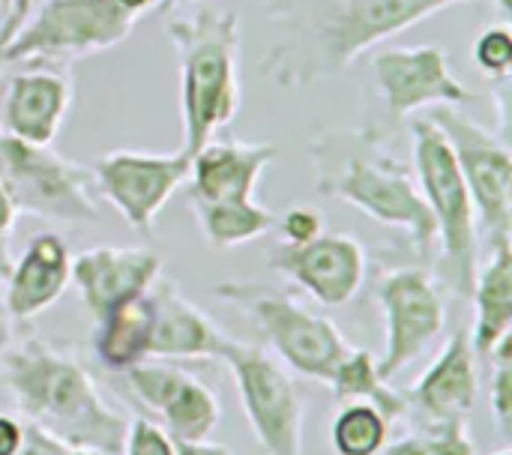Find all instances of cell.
<instances>
[{
	"label": "cell",
	"mask_w": 512,
	"mask_h": 455,
	"mask_svg": "<svg viewBox=\"0 0 512 455\" xmlns=\"http://www.w3.org/2000/svg\"><path fill=\"white\" fill-rule=\"evenodd\" d=\"M480 393L477 357L471 348V336L462 330L453 333L441 357L426 369V375L411 390L417 408L432 423H465L474 411Z\"/></svg>",
	"instance_id": "ffe728a7"
},
{
	"label": "cell",
	"mask_w": 512,
	"mask_h": 455,
	"mask_svg": "<svg viewBox=\"0 0 512 455\" xmlns=\"http://www.w3.org/2000/svg\"><path fill=\"white\" fill-rule=\"evenodd\" d=\"M228 363L240 405L264 455H300L303 399L291 375L261 348L225 336L219 357Z\"/></svg>",
	"instance_id": "30bf717a"
},
{
	"label": "cell",
	"mask_w": 512,
	"mask_h": 455,
	"mask_svg": "<svg viewBox=\"0 0 512 455\" xmlns=\"http://www.w3.org/2000/svg\"><path fill=\"white\" fill-rule=\"evenodd\" d=\"M411 132H414V174L438 225V243L444 249L447 279L462 297H471L477 279V219H474V204L465 177L459 171L453 147L429 117H417L411 123Z\"/></svg>",
	"instance_id": "5b68a950"
},
{
	"label": "cell",
	"mask_w": 512,
	"mask_h": 455,
	"mask_svg": "<svg viewBox=\"0 0 512 455\" xmlns=\"http://www.w3.org/2000/svg\"><path fill=\"white\" fill-rule=\"evenodd\" d=\"M495 455H512L510 450H501V453H495Z\"/></svg>",
	"instance_id": "f35d334b"
},
{
	"label": "cell",
	"mask_w": 512,
	"mask_h": 455,
	"mask_svg": "<svg viewBox=\"0 0 512 455\" xmlns=\"http://www.w3.org/2000/svg\"><path fill=\"white\" fill-rule=\"evenodd\" d=\"M321 306H345L366 279V252L348 234H318L309 243H279L267 261Z\"/></svg>",
	"instance_id": "9a60e30c"
},
{
	"label": "cell",
	"mask_w": 512,
	"mask_h": 455,
	"mask_svg": "<svg viewBox=\"0 0 512 455\" xmlns=\"http://www.w3.org/2000/svg\"><path fill=\"white\" fill-rule=\"evenodd\" d=\"M492 366V414L504 438H510L512 426V333L504 336L486 360Z\"/></svg>",
	"instance_id": "f1b7e54d"
},
{
	"label": "cell",
	"mask_w": 512,
	"mask_h": 455,
	"mask_svg": "<svg viewBox=\"0 0 512 455\" xmlns=\"http://www.w3.org/2000/svg\"><path fill=\"white\" fill-rule=\"evenodd\" d=\"M474 63L492 81H507L512 72V33L507 24L486 27L474 42Z\"/></svg>",
	"instance_id": "83f0119b"
},
{
	"label": "cell",
	"mask_w": 512,
	"mask_h": 455,
	"mask_svg": "<svg viewBox=\"0 0 512 455\" xmlns=\"http://www.w3.org/2000/svg\"><path fill=\"white\" fill-rule=\"evenodd\" d=\"M279 147L237 138H210L189 159V201H246L255 198L261 174L276 162Z\"/></svg>",
	"instance_id": "ac0fdd59"
},
{
	"label": "cell",
	"mask_w": 512,
	"mask_h": 455,
	"mask_svg": "<svg viewBox=\"0 0 512 455\" xmlns=\"http://www.w3.org/2000/svg\"><path fill=\"white\" fill-rule=\"evenodd\" d=\"M282 243H309L324 234V216L312 207H291L282 219H276Z\"/></svg>",
	"instance_id": "4dcf8cb0"
},
{
	"label": "cell",
	"mask_w": 512,
	"mask_h": 455,
	"mask_svg": "<svg viewBox=\"0 0 512 455\" xmlns=\"http://www.w3.org/2000/svg\"><path fill=\"white\" fill-rule=\"evenodd\" d=\"M27 12H30V0H9L3 6V12H0V75L9 69V63H6V45L12 42L15 30L24 24Z\"/></svg>",
	"instance_id": "1f68e13d"
},
{
	"label": "cell",
	"mask_w": 512,
	"mask_h": 455,
	"mask_svg": "<svg viewBox=\"0 0 512 455\" xmlns=\"http://www.w3.org/2000/svg\"><path fill=\"white\" fill-rule=\"evenodd\" d=\"M153 309V333L147 357H174V360H216L225 342V333L192 306L171 282L156 279L147 291Z\"/></svg>",
	"instance_id": "d6986e66"
},
{
	"label": "cell",
	"mask_w": 512,
	"mask_h": 455,
	"mask_svg": "<svg viewBox=\"0 0 512 455\" xmlns=\"http://www.w3.org/2000/svg\"><path fill=\"white\" fill-rule=\"evenodd\" d=\"M159 273L162 258L150 249L93 246L72 258V279L96 321L114 306L147 294Z\"/></svg>",
	"instance_id": "e0dca14e"
},
{
	"label": "cell",
	"mask_w": 512,
	"mask_h": 455,
	"mask_svg": "<svg viewBox=\"0 0 512 455\" xmlns=\"http://www.w3.org/2000/svg\"><path fill=\"white\" fill-rule=\"evenodd\" d=\"M0 375L39 435L66 450L123 453L129 420L99 396L72 357L45 342H24L0 354Z\"/></svg>",
	"instance_id": "3957f363"
},
{
	"label": "cell",
	"mask_w": 512,
	"mask_h": 455,
	"mask_svg": "<svg viewBox=\"0 0 512 455\" xmlns=\"http://www.w3.org/2000/svg\"><path fill=\"white\" fill-rule=\"evenodd\" d=\"M177 455H231V450L222 444L198 441V444H177Z\"/></svg>",
	"instance_id": "e575fe53"
},
{
	"label": "cell",
	"mask_w": 512,
	"mask_h": 455,
	"mask_svg": "<svg viewBox=\"0 0 512 455\" xmlns=\"http://www.w3.org/2000/svg\"><path fill=\"white\" fill-rule=\"evenodd\" d=\"M24 447V432L15 420L0 417V455H18Z\"/></svg>",
	"instance_id": "d6a6232c"
},
{
	"label": "cell",
	"mask_w": 512,
	"mask_h": 455,
	"mask_svg": "<svg viewBox=\"0 0 512 455\" xmlns=\"http://www.w3.org/2000/svg\"><path fill=\"white\" fill-rule=\"evenodd\" d=\"M384 455H474V441L465 423H432L423 435L387 447Z\"/></svg>",
	"instance_id": "4316f807"
},
{
	"label": "cell",
	"mask_w": 512,
	"mask_h": 455,
	"mask_svg": "<svg viewBox=\"0 0 512 455\" xmlns=\"http://www.w3.org/2000/svg\"><path fill=\"white\" fill-rule=\"evenodd\" d=\"M216 291L258 327L267 345L294 372L306 378L330 384L339 363L351 354L348 339L336 330L330 318L309 312L282 291L249 282H228Z\"/></svg>",
	"instance_id": "8992f818"
},
{
	"label": "cell",
	"mask_w": 512,
	"mask_h": 455,
	"mask_svg": "<svg viewBox=\"0 0 512 455\" xmlns=\"http://www.w3.org/2000/svg\"><path fill=\"white\" fill-rule=\"evenodd\" d=\"M0 183L18 213L66 225L99 219L90 174L81 165L6 132H0Z\"/></svg>",
	"instance_id": "ba28073f"
},
{
	"label": "cell",
	"mask_w": 512,
	"mask_h": 455,
	"mask_svg": "<svg viewBox=\"0 0 512 455\" xmlns=\"http://www.w3.org/2000/svg\"><path fill=\"white\" fill-rule=\"evenodd\" d=\"M474 333H471V348L477 360H489L495 345L510 336L512 324V246L501 243L492 246V258L483 270H477L474 288Z\"/></svg>",
	"instance_id": "7402d4cb"
},
{
	"label": "cell",
	"mask_w": 512,
	"mask_h": 455,
	"mask_svg": "<svg viewBox=\"0 0 512 455\" xmlns=\"http://www.w3.org/2000/svg\"><path fill=\"white\" fill-rule=\"evenodd\" d=\"M72 279V258L66 249V240L60 234H36L18 264L9 273L6 288V309L15 321L36 318L48 306L57 303V297L66 291Z\"/></svg>",
	"instance_id": "44dd1931"
},
{
	"label": "cell",
	"mask_w": 512,
	"mask_h": 455,
	"mask_svg": "<svg viewBox=\"0 0 512 455\" xmlns=\"http://www.w3.org/2000/svg\"><path fill=\"white\" fill-rule=\"evenodd\" d=\"M189 177V156L111 150L93 165V180L108 204L138 231L150 234L156 216Z\"/></svg>",
	"instance_id": "4fadbf2b"
},
{
	"label": "cell",
	"mask_w": 512,
	"mask_h": 455,
	"mask_svg": "<svg viewBox=\"0 0 512 455\" xmlns=\"http://www.w3.org/2000/svg\"><path fill=\"white\" fill-rule=\"evenodd\" d=\"M273 42L261 75L282 90H306L342 75L384 39L447 9L444 0H261Z\"/></svg>",
	"instance_id": "6da1fadb"
},
{
	"label": "cell",
	"mask_w": 512,
	"mask_h": 455,
	"mask_svg": "<svg viewBox=\"0 0 512 455\" xmlns=\"http://www.w3.org/2000/svg\"><path fill=\"white\" fill-rule=\"evenodd\" d=\"M315 192L366 213L369 219L411 234L423 258L438 243L435 216L420 192L417 174L402 162L381 129H321L309 141Z\"/></svg>",
	"instance_id": "7a4b0ae2"
},
{
	"label": "cell",
	"mask_w": 512,
	"mask_h": 455,
	"mask_svg": "<svg viewBox=\"0 0 512 455\" xmlns=\"http://www.w3.org/2000/svg\"><path fill=\"white\" fill-rule=\"evenodd\" d=\"M0 96V132L27 144L51 147L72 105V75L66 63H18Z\"/></svg>",
	"instance_id": "5bb4252c"
},
{
	"label": "cell",
	"mask_w": 512,
	"mask_h": 455,
	"mask_svg": "<svg viewBox=\"0 0 512 455\" xmlns=\"http://www.w3.org/2000/svg\"><path fill=\"white\" fill-rule=\"evenodd\" d=\"M378 300L387 324V348L378 360V375L384 381H393L444 333L447 303L435 276L417 267L393 270L381 282Z\"/></svg>",
	"instance_id": "7c38bea8"
},
{
	"label": "cell",
	"mask_w": 512,
	"mask_h": 455,
	"mask_svg": "<svg viewBox=\"0 0 512 455\" xmlns=\"http://www.w3.org/2000/svg\"><path fill=\"white\" fill-rule=\"evenodd\" d=\"M135 21L138 15L126 12L117 0H42L27 12L24 24L6 45V63H66L99 54L126 42Z\"/></svg>",
	"instance_id": "52a82bcc"
},
{
	"label": "cell",
	"mask_w": 512,
	"mask_h": 455,
	"mask_svg": "<svg viewBox=\"0 0 512 455\" xmlns=\"http://www.w3.org/2000/svg\"><path fill=\"white\" fill-rule=\"evenodd\" d=\"M15 207H12V201H9V195H6V189H3V183H0V243L9 237V231H12V222H15Z\"/></svg>",
	"instance_id": "836d02e7"
},
{
	"label": "cell",
	"mask_w": 512,
	"mask_h": 455,
	"mask_svg": "<svg viewBox=\"0 0 512 455\" xmlns=\"http://www.w3.org/2000/svg\"><path fill=\"white\" fill-rule=\"evenodd\" d=\"M126 455H177L174 441L150 420H132L126 435Z\"/></svg>",
	"instance_id": "f546056e"
},
{
	"label": "cell",
	"mask_w": 512,
	"mask_h": 455,
	"mask_svg": "<svg viewBox=\"0 0 512 455\" xmlns=\"http://www.w3.org/2000/svg\"><path fill=\"white\" fill-rule=\"evenodd\" d=\"M387 384L390 381H384L378 375V363L366 351H357V348H351V354L339 363V369L330 378V387H333L339 402H354V399L369 402L390 423V420H399L405 414L408 402H405V396L393 393Z\"/></svg>",
	"instance_id": "d4e9b609"
},
{
	"label": "cell",
	"mask_w": 512,
	"mask_h": 455,
	"mask_svg": "<svg viewBox=\"0 0 512 455\" xmlns=\"http://www.w3.org/2000/svg\"><path fill=\"white\" fill-rule=\"evenodd\" d=\"M0 3H3V6H6V3H9V0H0Z\"/></svg>",
	"instance_id": "ab89813d"
},
{
	"label": "cell",
	"mask_w": 512,
	"mask_h": 455,
	"mask_svg": "<svg viewBox=\"0 0 512 455\" xmlns=\"http://www.w3.org/2000/svg\"><path fill=\"white\" fill-rule=\"evenodd\" d=\"M429 120L444 132L465 177L474 219L489 246L510 243L512 234V153L504 135L480 126L456 105L432 108Z\"/></svg>",
	"instance_id": "9c48e42d"
},
{
	"label": "cell",
	"mask_w": 512,
	"mask_h": 455,
	"mask_svg": "<svg viewBox=\"0 0 512 455\" xmlns=\"http://www.w3.org/2000/svg\"><path fill=\"white\" fill-rule=\"evenodd\" d=\"M126 375L138 402L162 420L174 444L210 441L219 426V402L201 381L180 369L147 363L129 366Z\"/></svg>",
	"instance_id": "2e32d148"
},
{
	"label": "cell",
	"mask_w": 512,
	"mask_h": 455,
	"mask_svg": "<svg viewBox=\"0 0 512 455\" xmlns=\"http://www.w3.org/2000/svg\"><path fill=\"white\" fill-rule=\"evenodd\" d=\"M201 234L216 249H234L252 243L276 228V213L255 198L246 201H189Z\"/></svg>",
	"instance_id": "cb8c5ba5"
},
{
	"label": "cell",
	"mask_w": 512,
	"mask_h": 455,
	"mask_svg": "<svg viewBox=\"0 0 512 455\" xmlns=\"http://www.w3.org/2000/svg\"><path fill=\"white\" fill-rule=\"evenodd\" d=\"M63 455H105V453H96V450H69V453Z\"/></svg>",
	"instance_id": "74e56055"
},
{
	"label": "cell",
	"mask_w": 512,
	"mask_h": 455,
	"mask_svg": "<svg viewBox=\"0 0 512 455\" xmlns=\"http://www.w3.org/2000/svg\"><path fill=\"white\" fill-rule=\"evenodd\" d=\"M177 51L183 153L192 159L240 111V18L231 9H195L168 18Z\"/></svg>",
	"instance_id": "277c9868"
},
{
	"label": "cell",
	"mask_w": 512,
	"mask_h": 455,
	"mask_svg": "<svg viewBox=\"0 0 512 455\" xmlns=\"http://www.w3.org/2000/svg\"><path fill=\"white\" fill-rule=\"evenodd\" d=\"M198 0H156V12H174V9H183V6H192Z\"/></svg>",
	"instance_id": "8d00e7d4"
},
{
	"label": "cell",
	"mask_w": 512,
	"mask_h": 455,
	"mask_svg": "<svg viewBox=\"0 0 512 455\" xmlns=\"http://www.w3.org/2000/svg\"><path fill=\"white\" fill-rule=\"evenodd\" d=\"M96 324L93 351L108 369H129L147 357L153 333V309L147 294L114 306Z\"/></svg>",
	"instance_id": "603a6c76"
},
{
	"label": "cell",
	"mask_w": 512,
	"mask_h": 455,
	"mask_svg": "<svg viewBox=\"0 0 512 455\" xmlns=\"http://www.w3.org/2000/svg\"><path fill=\"white\" fill-rule=\"evenodd\" d=\"M0 12H3V3H0Z\"/></svg>",
	"instance_id": "60d3db41"
},
{
	"label": "cell",
	"mask_w": 512,
	"mask_h": 455,
	"mask_svg": "<svg viewBox=\"0 0 512 455\" xmlns=\"http://www.w3.org/2000/svg\"><path fill=\"white\" fill-rule=\"evenodd\" d=\"M387 444V420L369 402H351L336 414L333 450L339 455H378Z\"/></svg>",
	"instance_id": "484cf974"
},
{
	"label": "cell",
	"mask_w": 512,
	"mask_h": 455,
	"mask_svg": "<svg viewBox=\"0 0 512 455\" xmlns=\"http://www.w3.org/2000/svg\"><path fill=\"white\" fill-rule=\"evenodd\" d=\"M126 12H132V15H144V12H153V6H156V0H117Z\"/></svg>",
	"instance_id": "d590c367"
},
{
	"label": "cell",
	"mask_w": 512,
	"mask_h": 455,
	"mask_svg": "<svg viewBox=\"0 0 512 455\" xmlns=\"http://www.w3.org/2000/svg\"><path fill=\"white\" fill-rule=\"evenodd\" d=\"M372 78L390 120H405L423 108H444L474 99L453 75L450 54L441 45H393L372 57Z\"/></svg>",
	"instance_id": "8fae6325"
}]
</instances>
